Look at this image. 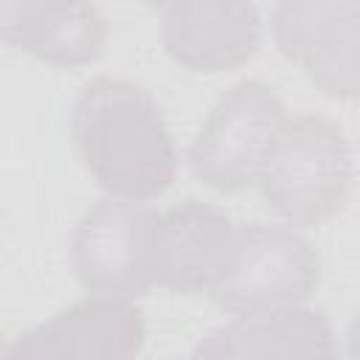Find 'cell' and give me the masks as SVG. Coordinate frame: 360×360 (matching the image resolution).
Masks as SVG:
<instances>
[{
    "label": "cell",
    "mask_w": 360,
    "mask_h": 360,
    "mask_svg": "<svg viewBox=\"0 0 360 360\" xmlns=\"http://www.w3.org/2000/svg\"><path fill=\"white\" fill-rule=\"evenodd\" d=\"M284 118V101L264 82H236L211 107L186 152L191 174L219 194L253 186Z\"/></svg>",
    "instance_id": "4"
},
{
    "label": "cell",
    "mask_w": 360,
    "mask_h": 360,
    "mask_svg": "<svg viewBox=\"0 0 360 360\" xmlns=\"http://www.w3.org/2000/svg\"><path fill=\"white\" fill-rule=\"evenodd\" d=\"M321 281V259L307 236L290 225L245 222L225 276L208 292L231 315H262L304 307Z\"/></svg>",
    "instance_id": "3"
},
{
    "label": "cell",
    "mask_w": 360,
    "mask_h": 360,
    "mask_svg": "<svg viewBox=\"0 0 360 360\" xmlns=\"http://www.w3.org/2000/svg\"><path fill=\"white\" fill-rule=\"evenodd\" d=\"M143 338L146 329L138 307L87 295L22 332L6 360H135Z\"/></svg>",
    "instance_id": "8"
},
{
    "label": "cell",
    "mask_w": 360,
    "mask_h": 360,
    "mask_svg": "<svg viewBox=\"0 0 360 360\" xmlns=\"http://www.w3.org/2000/svg\"><path fill=\"white\" fill-rule=\"evenodd\" d=\"M191 360H340V352L323 312L295 307L236 315L211 329Z\"/></svg>",
    "instance_id": "10"
},
{
    "label": "cell",
    "mask_w": 360,
    "mask_h": 360,
    "mask_svg": "<svg viewBox=\"0 0 360 360\" xmlns=\"http://www.w3.org/2000/svg\"><path fill=\"white\" fill-rule=\"evenodd\" d=\"M278 51L332 98H352L360 79V3L284 0L273 11Z\"/></svg>",
    "instance_id": "7"
},
{
    "label": "cell",
    "mask_w": 360,
    "mask_h": 360,
    "mask_svg": "<svg viewBox=\"0 0 360 360\" xmlns=\"http://www.w3.org/2000/svg\"><path fill=\"white\" fill-rule=\"evenodd\" d=\"M73 146L107 197L143 202L163 194L177 172V149L155 96L121 76H96L70 112Z\"/></svg>",
    "instance_id": "1"
},
{
    "label": "cell",
    "mask_w": 360,
    "mask_h": 360,
    "mask_svg": "<svg viewBox=\"0 0 360 360\" xmlns=\"http://www.w3.org/2000/svg\"><path fill=\"white\" fill-rule=\"evenodd\" d=\"M262 39L253 3H166L160 42L174 62L197 73H222L248 62Z\"/></svg>",
    "instance_id": "9"
},
{
    "label": "cell",
    "mask_w": 360,
    "mask_h": 360,
    "mask_svg": "<svg viewBox=\"0 0 360 360\" xmlns=\"http://www.w3.org/2000/svg\"><path fill=\"white\" fill-rule=\"evenodd\" d=\"M152 219L149 205L118 197H101L84 211L70 236V267L90 295L132 301L152 287Z\"/></svg>",
    "instance_id": "5"
},
{
    "label": "cell",
    "mask_w": 360,
    "mask_h": 360,
    "mask_svg": "<svg viewBox=\"0 0 360 360\" xmlns=\"http://www.w3.org/2000/svg\"><path fill=\"white\" fill-rule=\"evenodd\" d=\"M0 39L56 68L96 62L107 22L90 3H0Z\"/></svg>",
    "instance_id": "11"
},
{
    "label": "cell",
    "mask_w": 360,
    "mask_h": 360,
    "mask_svg": "<svg viewBox=\"0 0 360 360\" xmlns=\"http://www.w3.org/2000/svg\"><path fill=\"white\" fill-rule=\"evenodd\" d=\"M352 177L343 129L323 115L304 112L281 121L256 183L264 202L290 228H309L346 205Z\"/></svg>",
    "instance_id": "2"
},
{
    "label": "cell",
    "mask_w": 360,
    "mask_h": 360,
    "mask_svg": "<svg viewBox=\"0 0 360 360\" xmlns=\"http://www.w3.org/2000/svg\"><path fill=\"white\" fill-rule=\"evenodd\" d=\"M236 242V222L217 205L183 200L155 211L149 231V278L152 284L197 295L211 292L228 270Z\"/></svg>",
    "instance_id": "6"
}]
</instances>
